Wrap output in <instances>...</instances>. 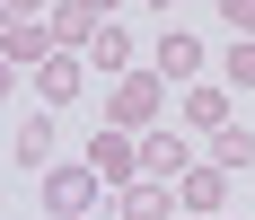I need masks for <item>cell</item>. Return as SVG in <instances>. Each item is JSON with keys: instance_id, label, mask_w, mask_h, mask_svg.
Segmentation results:
<instances>
[{"instance_id": "cell-14", "label": "cell", "mask_w": 255, "mask_h": 220, "mask_svg": "<svg viewBox=\"0 0 255 220\" xmlns=\"http://www.w3.org/2000/svg\"><path fill=\"white\" fill-rule=\"evenodd\" d=\"M211 168H255V123H229V132H211Z\"/></svg>"}, {"instance_id": "cell-7", "label": "cell", "mask_w": 255, "mask_h": 220, "mask_svg": "<svg viewBox=\"0 0 255 220\" xmlns=\"http://www.w3.org/2000/svg\"><path fill=\"white\" fill-rule=\"evenodd\" d=\"M79 88H88V53H53L44 71H35V97L44 106H71Z\"/></svg>"}, {"instance_id": "cell-20", "label": "cell", "mask_w": 255, "mask_h": 220, "mask_svg": "<svg viewBox=\"0 0 255 220\" xmlns=\"http://www.w3.org/2000/svg\"><path fill=\"white\" fill-rule=\"evenodd\" d=\"M229 220H238V212H229Z\"/></svg>"}, {"instance_id": "cell-18", "label": "cell", "mask_w": 255, "mask_h": 220, "mask_svg": "<svg viewBox=\"0 0 255 220\" xmlns=\"http://www.w3.org/2000/svg\"><path fill=\"white\" fill-rule=\"evenodd\" d=\"M88 9H97V18H115V9H124V0H88Z\"/></svg>"}, {"instance_id": "cell-2", "label": "cell", "mask_w": 255, "mask_h": 220, "mask_svg": "<svg viewBox=\"0 0 255 220\" xmlns=\"http://www.w3.org/2000/svg\"><path fill=\"white\" fill-rule=\"evenodd\" d=\"M35 203H44L53 220H97V203H115V194H106V176L88 168V159H79V168H44Z\"/></svg>"}, {"instance_id": "cell-10", "label": "cell", "mask_w": 255, "mask_h": 220, "mask_svg": "<svg viewBox=\"0 0 255 220\" xmlns=\"http://www.w3.org/2000/svg\"><path fill=\"white\" fill-rule=\"evenodd\" d=\"M53 53H62L53 26H9V35H0V62H9V71H44Z\"/></svg>"}, {"instance_id": "cell-6", "label": "cell", "mask_w": 255, "mask_h": 220, "mask_svg": "<svg viewBox=\"0 0 255 220\" xmlns=\"http://www.w3.org/2000/svg\"><path fill=\"white\" fill-rule=\"evenodd\" d=\"M115 212H124V220H176L185 194L167 185V176H141V185H124V194H115Z\"/></svg>"}, {"instance_id": "cell-16", "label": "cell", "mask_w": 255, "mask_h": 220, "mask_svg": "<svg viewBox=\"0 0 255 220\" xmlns=\"http://www.w3.org/2000/svg\"><path fill=\"white\" fill-rule=\"evenodd\" d=\"M53 9H62V0H0V18H9V26H44Z\"/></svg>"}, {"instance_id": "cell-17", "label": "cell", "mask_w": 255, "mask_h": 220, "mask_svg": "<svg viewBox=\"0 0 255 220\" xmlns=\"http://www.w3.org/2000/svg\"><path fill=\"white\" fill-rule=\"evenodd\" d=\"M220 18H229V35H255V0H220Z\"/></svg>"}, {"instance_id": "cell-4", "label": "cell", "mask_w": 255, "mask_h": 220, "mask_svg": "<svg viewBox=\"0 0 255 220\" xmlns=\"http://www.w3.org/2000/svg\"><path fill=\"white\" fill-rule=\"evenodd\" d=\"M88 168L124 194V185H141V132H115V123H97V141H88Z\"/></svg>"}, {"instance_id": "cell-19", "label": "cell", "mask_w": 255, "mask_h": 220, "mask_svg": "<svg viewBox=\"0 0 255 220\" xmlns=\"http://www.w3.org/2000/svg\"><path fill=\"white\" fill-rule=\"evenodd\" d=\"M150 9H167V18H176V0H150Z\"/></svg>"}, {"instance_id": "cell-9", "label": "cell", "mask_w": 255, "mask_h": 220, "mask_svg": "<svg viewBox=\"0 0 255 220\" xmlns=\"http://www.w3.org/2000/svg\"><path fill=\"white\" fill-rule=\"evenodd\" d=\"M176 115H185V132H229V88H211V79H203V88H185V97H176Z\"/></svg>"}, {"instance_id": "cell-3", "label": "cell", "mask_w": 255, "mask_h": 220, "mask_svg": "<svg viewBox=\"0 0 255 220\" xmlns=\"http://www.w3.org/2000/svg\"><path fill=\"white\" fill-rule=\"evenodd\" d=\"M150 71L167 79V88H203V35H194L185 18H167L158 44H150Z\"/></svg>"}, {"instance_id": "cell-12", "label": "cell", "mask_w": 255, "mask_h": 220, "mask_svg": "<svg viewBox=\"0 0 255 220\" xmlns=\"http://www.w3.org/2000/svg\"><path fill=\"white\" fill-rule=\"evenodd\" d=\"M132 62H141V44L124 35V18H106V26H97V44H88V71H106V79H124Z\"/></svg>"}, {"instance_id": "cell-1", "label": "cell", "mask_w": 255, "mask_h": 220, "mask_svg": "<svg viewBox=\"0 0 255 220\" xmlns=\"http://www.w3.org/2000/svg\"><path fill=\"white\" fill-rule=\"evenodd\" d=\"M158 115H167V79L158 71L106 79V123H115V132H158Z\"/></svg>"}, {"instance_id": "cell-5", "label": "cell", "mask_w": 255, "mask_h": 220, "mask_svg": "<svg viewBox=\"0 0 255 220\" xmlns=\"http://www.w3.org/2000/svg\"><path fill=\"white\" fill-rule=\"evenodd\" d=\"M194 168H203V159H194V141H185V132H167V123H158V132H141V176H167V185H185Z\"/></svg>"}, {"instance_id": "cell-11", "label": "cell", "mask_w": 255, "mask_h": 220, "mask_svg": "<svg viewBox=\"0 0 255 220\" xmlns=\"http://www.w3.org/2000/svg\"><path fill=\"white\" fill-rule=\"evenodd\" d=\"M44 26H53V44H62V53H88V44H97V26H106V18L88 9V0H62V9H53Z\"/></svg>"}, {"instance_id": "cell-15", "label": "cell", "mask_w": 255, "mask_h": 220, "mask_svg": "<svg viewBox=\"0 0 255 220\" xmlns=\"http://www.w3.org/2000/svg\"><path fill=\"white\" fill-rule=\"evenodd\" d=\"M220 71H229V88H255V35H238V44L220 53Z\"/></svg>"}, {"instance_id": "cell-8", "label": "cell", "mask_w": 255, "mask_h": 220, "mask_svg": "<svg viewBox=\"0 0 255 220\" xmlns=\"http://www.w3.org/2000/svg\"><path fill=\"white\" fill-rule=\"evenodd\" d=\"M176 194H185V212H203V220H229V168H211V159H203V168L185 176Z\"/></svg>"}, {"instance_id": "cell-13", "label": "cell", "mask_w": 255, "mask_h": 220, "mask_svg": "<svg viewBox=\"0 0 255 220\" xmlns=\"http://www.w3.org/2000/svg\"><path fill=\"white\" fill-rule=\"evenodd\" d=\"M9 150H18V168H53V123H44V115H18Z\"/></svg>"}]
</instances>
